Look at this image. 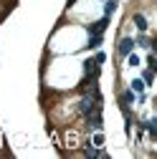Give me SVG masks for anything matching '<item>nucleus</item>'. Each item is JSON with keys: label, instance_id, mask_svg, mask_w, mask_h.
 <instances>
[{"label": "nucleus", "instance_id": "nucleus-3", "mask_svg": "<svg viewBox=\"0 0 157 159\" xmlns=\"http://www.w3.org/2000/svg\"><path fill=\"white\" fill-rule=\"evenodd\" d=\"M134 51V41H132V38H122V43H119V53L122 56H129Z\"/></svg>", "mask_w": 157, "mask_h": 159}, {"label": "nucleus", "instance_id": "nucleus-10", "mask_svg": "<svg viewBox=\"0 0 157 159\" xmlns=\"http://www.w3.org/2000/svg\"><path fill=\"white\" fill-rule=\"evenodd\" d=\"M127 63H129V66H140V58H137L134 53H129V56H127Z\"/></svg>", "mask_w": 157, "mask_h": 159}, {"label": "nucleus", "instance_id": "nucleus-8", "mask_svg": "<svg viewBox=\"0 0 157 159\" xmlns=\"http://www.w3.org/2000/svg\"><path fill=\"white\" fill-rule=\"evenodd\" d=\"M132 91L134 93H142L145 91V81H142V78H134V81H132Z\"/></svg>", "mask_w": 157, "mask_h": 159}, {"label": "nucleus", "instance_id": "nucleus-6", "mask_svg": "<svg viewBox=\"0 0 157 159\" xmlns=\"http://www.w3.org/2000/svg\"><path fill=\"white\" fill-rule=\"evenodd\" d=\"M86 157H102V159H104V157H107V152H104V149H99V147H96V149H94V147H89V149H86Z\"/></svg>", "mask_w": 157, "mask_h": 159}, {"label": "nucleus", "instance_id": "nucleus-9", "mask_svg": "<svg viewBox=\"0 0 157 159\" xmlns=\"http://www.w3.org/2000/svg\"><path fill=\"white\" fill-rule=\"evenodd\" d=\"M142 81H145V86L152 84V81H155V71H145V73H142Z\"/></svg>", "mask_w": 157, "mask_h": 159}, {"label": "nucleus", "instance_id": "nucleus-2", "mask_svg": "<svg viewBox=\"0 0 157 159\" xmlns=\"http://www.w3.org/2000/svg\"><path fill=\"white\" fill-rule=\"evenodd\" d=\"M94 101H99V98H96V96H91V93H86L81 101H78V111L86 116L89 111H94V109H96V104H94Z\"/></svg>", "mask_w": 157, "mask_h": 159}, {"label": "nucleus", "instance_id": "nucleus-1", "mask_svg": "<svg viewBox=\"0 0 157 159\" xmlns=\"http://www.w3.org/2000/svg\"><path fill=\"white\" fill-rule=\"evenodd\" d=\"M86 121H89V126H91V129L102 131V126H104V119H102V111H99V106H96L94 111H89V114H86Z\"/></svg>", "mask_w": 157, "mask_h": 159}, {"label": "nucleus", "instance_id": "nucleus-7", "mask_svg": "<svg viewBox=\"0 0 157 159\" xmlns=\"http://www.w3.org/2000/svg\"><path fill=\"white\" fill-rule=\"evenodd\" d=\"M134 25L140 28V30H147V18L145 15H134Z\"/></svg>", "mask_w": 157, "mask_h": 159}, {"label": "nucleus", "instance_id": "nucleus-5", "mask_svg": "<svg viewBox=\"0 0 157 159\" xmlns=\"http://www.w3.org/2000/svg\"><path fill=\"white\" fill-rule=\"evenodd\" d=\"M102 46V33H91L89 38V48H99Z\"/></svg>", "mask_w": 157, "mask_h": 159}, {"label": "nucleus", "instance_id": "nucleus-11", "mask_svg": "<svg viewBox=\"0 0 157 159\" xmlns=\"http://www.w3.org/2000/svg\"><path fill=\"white\" fill-rule=\"evenodd\" d=\"M122 98H124V104H132V101H134V91H124Z\"/></svg>", "mask_w": 157, "mask_h": 159}, {"label": "nucleus", "instance_id": "nucleus-4", "mask_svg": "<svg viewBox=\"0 0 157 159\" xmlns=\"http://www.w3.org/2000/svg\"><path fill=\"white\" fill-rule=\"evenodd\" d=\"M107 25H109V15H104V18H102V20L96 23V25H91V28H89V33H102Z\"/></svg>", "mask_w": 157, "mask_h": 159}, {"label": "nucleus", "instance_id": "nucleus-13", "mask_svg": "<svg viewBox=\"0 0 157 159\" xmlns=\"http://www.w3.org/2000/svg\"><path fill=\"white\" fill-rule=\"evenodd\" d=\"M117 10V3H114V0H109V3H107V15H112Z\"/></svg>", "mask_w": 157, "mask_h": 159}, {"label": "nucleus", "instance_id": "nucleus-12", "mask_svg": "<svg viewBox=\"0 0 157 159\" xmlns=\"http://www.w3.org/2000/svg\"><path fill=\"white\" fill-rule=\"evenodd\" d=\"M91 144H96V147H102V144H104V134L99 131V134H96V136H94V142H91Z\"/></svg>", "mask_w": 157, "mask_h": 159}]
</instances>
